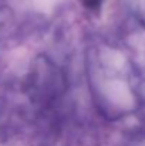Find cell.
Returning a JSON list of instances; mask_svg holds the SVG:
<instances>
[{
    "label": "cell",
    "instance_id": "6da1fadb",
    "mask_svg": "<svg viewBox=\"0 0 145 146\" xmlns=\"http://www.w3.org/2000/svg\"><path fill=\"white\" fill-rule=\"evenodd\" d=\"M83 1V4L87 7V9H90V10H96L100 7V4H101V0H81Z\"/></svg>",
    "mask_w": 145,
    "mask_h": 146
}]
</instances>
